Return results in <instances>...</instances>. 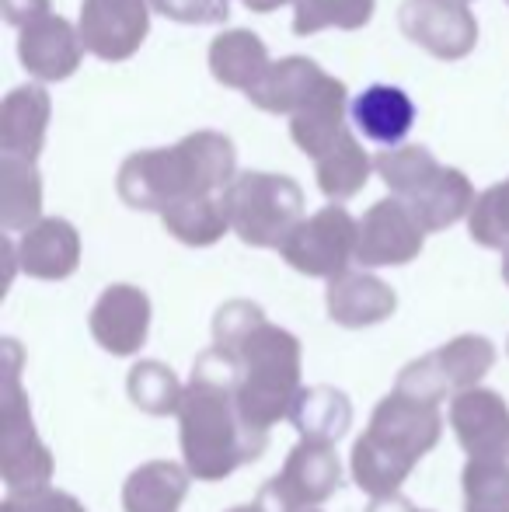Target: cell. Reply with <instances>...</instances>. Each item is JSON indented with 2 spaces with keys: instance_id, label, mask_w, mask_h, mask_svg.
<instances>
[{
  "instance_id": "obj_2",
  "label": "cell",
  "mask_w": 509,
  "mask_h": 512,
  "mask_svg": "<svg viewBox=\"0 0 509 512\" xmlns=\"http://www.w3.org/2000/svg\"><path fill=\"white\" fill-rule=\"evenodd\" d=\"M213 342L234 356L241 370L238 411L248 429L265 432L290 418L300 398V342L286 328L265 321L252 300H231L213 317Z\"/></svg>"
},
{
  "instance_id": "obj_26",
  "label": "cell",
  "mask_w": 509,
  "mask_h": 512,
  "mask_svg": "<svg viewBox=\"0 0 509 512\" xmlns=\"http://www.w3.org/2000/svg\"><path fill=\"white\" fill-rule=\"evenodd\" d=\"M0 223L4 230H32L42 223V182L32 161H0Z\"/></svg>"
},
{
  "instance_id": "obj_17",
  "label": "cell",
  "mask_w": 509,
  "mask_h": 512,
  "mask_svg": "<svg viewBox=\"0 0 509 512\" xmlns=\"http://www.w3.org/2000/svg\"><path fill=\"white\" fill-rule=\"evenodd\" d=\"M328 317L342 328H370L394 314L398 297L384 279L370 272H342L339 279L328 283Z\"/></svg>"
},
{
  "instance_id": "obj_3",
  "label": "cell",
  "mask_w": 509,
  "mask_h": 512,
  "mask_svg": "<svg viewBox=\"0 0 509 512\" xmlns=\"http://www.w3.org/2000/svg\"><path fill=\"white\" fill-rule=\"evenodd\" d=\"M234 143L224 133H189L175 147L140 150L119 168L116 189L133 209H164L192 199L224 196L234 175Z\"/></svg>"
},
{
  "instance_id": "obj_9",
  "label": "cell",
  "mask_w": 509,
  "mask_h": 512,
  "mask_svg": "<svg viewBox=\"0 0 509 512\" xmlns=\"http://www.w3.org/2000/svg\"><path fill=\"white\" fill-rule=\"evenodd\" d=\"M356 237H360V223L342 206H325L297 223V230L279 248V255L304 276H318L332 283L342 272H349V262L356 258Z\"/></svg>"
},
{
  "instance_id": "obj_16",
  "label": "cell",
  "mask_w": 509,
  "mask_h": 512,
  "mask_svg": "<svg viewBox=\"0 0 509 512\" xmlns=\"http://www.w3.org/2000/svg\"><path fill=\"white\" fill-rule=\"evenodd\" d=\"M81 32L60 14H46L35 25L21 28L18 56L21 67L42 81H67L81 63Z\"/></svg>"
},
{
  "instance_id": "obj_28",
  "label": "cell",
  "mask_w": 509,
  "mask_h": 512,
  "mask_svg": "<svg viewBox=\"0 0 509 512\" xmlns=\"http://www.w3.org/2000/svg\"><path fill=\"white\" fill-rule=\"evenodd\" d=\"M224 196H227V192H224ZM224 196L192 199V203H178V206L164 209V213H161L164 230H168L171 237H178L182 244H192V248L217 244L220 237L231 230V216H227Z\"/></svg>"
},
{
  "instance_id": "obj_21",
  "label": "cell",
  "mask_w": 509,
  "mask_h": 512,
  "mask_svg": "<svg viewBox=\"0 0 509 512\" xmlns=\"http://www.w3.org/2000/svg\"><path fill=\"white\" fill-rule=\"evenodd\" d=\"M349 115H353L356 129H360L367 140L384 143V147H398L415 122V105L401 88L374 84V88H367L349 105Z\"/></svg>"
},
{
  "instance_id": "obj_38",
  "label": "cell",
  "mask_w": 509,
  "mask_h": 512,
  "mask_svg": "<svg viewBox=\"0 0 509 512\" xmlns=\"http://www.w3.org/2000/svg\"><path fill=\"white\" fill-rule=\"evenodd\" d=\"M227 512H269L262 506V502H255V506H234V509H227Z\"/></svg>"
},
{
  "instance_id": "obj_23",
  "label": "cell",
  "mask_w": 509,
  "mask_h": 512,
  "mask_svg": "<svg viewBox=\"0 0 509 512\" xmlns=\"http://www.w3.org/2000/svg\"><path fill=\"white\" fill-rule=\"evenodd\" d=\"M272 60L265 53L262 39L245 28H234L213 39L210 46V70L224 88H238V91H252L262 84V77L269 74Z\"/></svg>"
},
{
  "instance_id": "obj_39",
  "label": "cell",
  "mask_w": 509,
  "mask_h": 512,
  "mask_svg": "<svg viewBox=\"0 0 509 512\" xmlns=\"http://www.w3.org/2000/svg\"><path fill=\"white\" fill-rule=\"evenodd\" d=\"M503 279H506V286H509V248H506V255H503Z\"/></svg>"
},
{
  "instance_id": "obj_34",
  "label": "cell",
  "mask_w": 509,
  "mask_h": 512,
  "mask_svg": "<svg viewBox=\"0 0 509 512\" xmlns=\"http://www.w3.org/2000/svg\"><path fill=\"white\" fill-rule=\"evenodd\" d=\"M150 7L178 25H213V21H224L231 11L227 0H150Z\"/></svg>"
},
{
  "instance_id": "obj_5",
  "label": "cell",
  "mask_w": 509,
  "mask_h": 512,
  "mask_svg": "<svg viewBox=\"0 0 509 512\" xmlns=\"http://www.w3.org/2000/svg\"><path fill=\"white\" fill-rule=\"evenodd\" d=\"M374 171L426 234L454 227L475 209V189L457 168H440L426 147H394L374 157Z\"/></svg>"
},
{
  "instance_id": "obj_13",
  "label": "cell",
  "mask_w": 509,
  "mask_h": 512,
  "mask_svg": "<svg viewBox=\"0 0 509 512\" xmlns=\"http://www.w3.org/2000/svg\"><path fill=\"white\" fill-rule=\"evenodd\" d=\"M401 32L419 42L436 60H461L475 49L478 25L464 4L443 0H405L398 11Z\"/></svg>"
},
{
  "instance_id": "obj_30",
  "label": "cell",
  "mask_w": 509,
  "mask_h": 512,
  "mask_svg": "<svg viewBox=\"0 0 509 512\" xmlns=\"http://www.w3.org/2000/svg\"><path fill=\"white\" fill-rule=\"evenodd\" d=\"M461 481H464V512H509L506 460H468Z\"/></svg>"
},
{
  "instance_id": "obj_22",
  "label": "cell",
  "mask_w": 509,
  "mask_h": 512,
  "mask_svg": "<svg viewBox=\"0 0 509 512\" xmlns=\"http://www.w3.org/2000/svg\"><path fill=\"white\" fill-rule=\"evenodd\" d=\"M342 115H346V84L328 77V84L321 88V95L314 98L307 108H300L290 119L293 143L304 150L307 157H325L328 150L339 143V136L346 133L342 126Z\"/></svg>"
},
{
  "instance_id": "obj_11",
  "label": "cell",
  "mask_w": 509,
  "mask_h": 512,
  "mask_svg": "<svg viewBox=\"0 0 509 512\" xmlns=\"http://www.w3.org/2000/svg\"><path fill=\"white\" fill-rule=\"evenodd\" d=\"M77 32L98 60H129L150 32V7L147 0H84Z\"/></svg>"
},
{
  "instance_id": "obj_24",
  "label": "cell",
  "mask_w": 509,
  "mask_h": 512,
  "mask_svg": "<svg viewBox=\"0 0 509 512\" xmlns=\"http://www.w3.org/2000/svg\"><path fill=\"white\" fill-rule=\"evenodd\" d=\"M189 478L185 467L171 460H150L129 474L123 488V509L126 512H178L189 495Z\"/></svg>"
},
{
  "instance_id": "obj_20",
  "label": "cell",
  "mask_w": 509,
  "mask_h": 512,
  "mask_svg": "<svg viewBox=\"0 0 509 512\" xmlns=\"http://www.w3.org/2000/svg\"><path fill=\"white\" fill-rule=\"evenodd\" d=\"M49 126V95L39 84L11 91L0 105V150L4 157L18 161H35L46 143Z\"/></svg>"
},
{
  "instance_id": "obj_33",
  "label": "cell",
  "mask_w": 509,
  "mask_h": 512,
  "mask_svg": "<svg viewBox=\"0 0 509 512\" xmlns=\"http://www.w3.org/2000/svg\"><path fill=\"white\" fill-rule=\"evenodd\" d=\"M0 512H84L81 502L67 492H56V488H25V492H11L4 499Z\"/></svg>"
},
{
  "instance_id": "obj_27",
  "label": "cell",
  "mask_w": 509,
  "mask_h": 512,
  "mask_svg": "<svg viewBox=\"0 0 509 512\" xmlns=\"http://www.w3.org/2000/svg\"><path fill=\"white\" fill-rule=\"evenodd\" d=\"M370 171H374V157H367V150L356 143V136L349 129L339 136V143L325 157H318V185L335 203L353 199L367 185Z\"/></svg>"
},
{
  "instance_id": "obj_40",
  "label": "cell",
  "mask_w": 509,
  "mask_h": 512,
  "mask_svg": "<svg viewBox=\"0 0 509 512\" xmlns=\"http://www.w3.org/2000/svg\"><path fill=\"white\" fill-rule=\"evenodd\" d=\"M443 4H464V7H468V0H443Z\"/></svg>"
},
{
  "instance_id": "obj_36",
  "label": "cell",
  "mask_w": 509,
  "mask_h": 512,
  "mask_svg": "<svg viewBox=\"0 0 509 512\" xmlns=\"http://www.w3.org/2000/svg\"><path fill=\"white\" fill-rule=\"evenodd\" d=\"M367 512H419V509H412V502H408L405 495H384V499L370 502Z\"/></svg>"
},
{
  "instance_id": "obj_19",
  "label": "cell",
  "mask_w": 509,
  "mask_h": 512,
  "mask_svg": "<svg viewBox=\"0 0 509 512\" xmlns=\"http://www.w3.org/2000/svg\"><path fill=\"white\" fill-rule=\"evenodd\" d=\"M325 84H328V74L318 63L304 60V56H290V60L272 63L269 74L262 77V84L248 91V98H252V105H258L262 112H283L293 119L300 108H307L321 95Z\"/></svg>"
},
{
  "instance_id": "obj_18",
  "label": "cell",
  "mask_w": 509,
  "mask_h": 512,
  "mask_svg": "<svg viewBox=\"0 0 509 512\" xmlns=\"http://www.w3.org/2000/svg\"><path fill=\"white\" fill-rule=\"evenodd\" d=\"M81 262V237L67 220H49L35 223L18 244V265L32 279H67L77 272Z\"/></svg>"
},
{
  "instance_id": "obj_7",
  "label": "cell",
  "mask_w": 509,
  "mask_h": 512,
  "mask_svg": "<svg viewBox=\"0 0 509 512\" xmlns=\"http://www.w3.org/2000/svg\"><path fill=\"white\" fill-rule=\"evenodd\" d=\"M7 373H4V401H0V474L11 492L42 488L53 478V457L32 425V411L18 384V345L7 342Z\"/></svg>"
},
{
  "instance_id": "obj_41",
  "label": "cell",
  "mask_w": 509,
  "mask_h": 512,
  "mask_svg": "<svg viewBox=\"0 0 509 512\" xmlns=\"http://www.w3.org/2000/svg\"><path fill=\"white\" fill-rule=\"evenodd\" d=\"M506 4H509V0H506Z\"/></svg>"
},
{
  "instance_id": "obj_10",
  "label": "cell",
  "mask_w": 509,
  "mask_h": 512,
  "mask_svg": "<svg viewBox=\"0 0 509 512\" xmlns=\"http://www.w3.org/2000/svg\"><path fill=\"white\" fill-rule=\"evenodd\" d=\"M342 485V467L332 446L300 439L286 457L283 471L262 488L258 502L269 512H318Z\"/></svg>"
},
{
  "instance_id": "obj_42",
  "label": "cell",
  "mask_w": 509,
  "mask_h": 512,
  "mask_svg": "<svg viewBox=\"0 0 509 512\" xmlns=\"http://www.w3.org/2000/svg\"><path fill=\"white\" fill-rule=\"evenodd\" d=\"M506 349H509V345H506Z\"/></svg>"
},
{
  "instance_id": "obj_32",
  "label": "cell",
  "mask_w": 509,
  "mask_h": 512,
  "mask_svg": "<svg viewBox=\"0 0 509 512\" xmlns=\"http://www.w3.org/2000/svg\"><path fill=\"white\" fill-rule=\"evenodd\" d=\"M468 230L482 248H509V178L475 199V209L468 216Z\"/></svg>"
},
{
  "instance_id": "obj_14",
  "label": "cell",
  "mask_w": 509,
  "mask_h": 512,
  "mask_svg": "<svg viewBox=\"0 0 509 512\" xmlns=\"http://www.w3.org/2000/svg\"><path fill=\"white\" fill-rule=\"evenodd\" d=\"M450 425L471 460L509 457V405L496 391H464L450 401Z\"/></svg>"
},
{
  "instance_id": "obj_1",
  "label": "cell",
  "mask_w": 509,
  "mask_h": 512,
  "mask_svg": "<svg viewBox=\"0 0 509 512\" xmlns=\"http://www.w3.org/2000/svg\"><path fill=\"white\" fill-rule=\"evenodd\" d=\"M241 370L224 349H206L192 366L185 401L178 411L185 471L196 481H224L238 467L262 457L269 436L245 425L238 411Z\"/></svg>"
},
{
  "instance_id": "obj_6",
  "label": "cell",
  "mask_w": 509,
  "mask_h": 512,
  "mask_svg": "<svg viewBox=\"0 0 509 512\" xmlns=\"http://www.w3.org/2000/svg\"><path fill=\"white\" fill-rule=\"evenodd\" d=\"M231 230L252 248H283L304 216V192L293 178L245 171L224 196Z\"/></svg>"
},
{
  "instance_id": "obj_25",
  "label": "cell",
  "mask_w": 509,
  "mask_h": 512,
  "mask_svg": "<svg viewBox=\"0 0 509 512\" xmlns=\"http://www.w3.org/2000/svg\"><path fill=\"white\" fill-rule=\"evenodd\" d=\"M290 422L297 425L300 439L307 443H339L353 425V405L335 387H304L297 405L290 411Z\"/></svg>"
},
{
  "instance_id": "obj_15",
  "label": "cell",
  "mask_w": 509,
  "mask_h": 512,
  "mask_svg": "<svg viewBox=\"0 0 509 512\" xmlns=\"http://www.w3.org/2000/svg\"><path fill=\"white\" fill-rule=\"evenodd\" d=\"M150 331V300L129 283H116L91 307V335L112 356H133Z\"/></svg>"
},
{
  "instance_id": "obj_4",
  "label": "cell",
  "mask_w": 509,
  "mask_h": 512,
  "mask_svg": "<svg viewBox=\"0 0 509 512\" xmlns=\"http://www.w3.org/2000/svg\"><path fill=\"white\" fill-rule=\"evenodd\" d=\"M440 408L394 391L374 408L370 429L353 446V481L360 492L384 499L398 495L412 467L440 443Z\"/></svg>"
},
{
  "instance_id": "obj_8",
  "label": "cell",
  "mask_w": 509,
  "mask_h": 512,
  "mask_svg": "<svg viewBox=\"0 0 509 512\" xmlns=\"http://www.w3.org/2000/svg\"><path fill=\"white\" fill-rule=\"evenodd\" d=\"M492 363H496V349H492L489 338L461 335L443 349L408 363L394 391L408 394L415 401H426V405H440L443 398L475 391L478 380L492 370Z\"/></svg>"
},
{
  "instance_id": "obj_29",
  "label": "cell",
  "mask_w": 509,
  "mask_h": 512,
  "mask_svg": "<svg viewBox=\"0 0 509 512\" xmlns=\"http://www.w3.org/2000/svg\"><path fill=\"white\" fill-rule=\"evenodd\" d=\"M126 391L133 398L136 408H143L147 415H178L185 401V387L175 373L157 359L136 363L126 377Z\"/></svg>"
},
{
  "instance_id": "obj_37",
  "label": "cell",
  "mask_w": 509,
  "mask_h": 512,
  "mask_svg": "<svg viewBox=\"0 0 509 512\" xmlns=\"http://www.w3.org/2000/svg\"><path fill=\"white\" fill-rule=\"evenodd\" d=\"M245 7H252V11H276V7H283V4H290V0H241ZM297 4V0H293Z\"/></svg>"
},
{
  "instance_id": "obj_12",
  "label": "cell",
  "mask_w": 509,
  "mask_h": 512,
  "mask_svg": "<svg viewBox=\"0 0 509 512\" xmlns=\"http://www.w3.org/2000/svg\"><path fill=\"white\" fill-rule=\"evenodd\" d=\"M426 230L412 216L401 199H381L367 209L360 220V237H356V262L377 269V265H405L419 258Z\"/></svg>"
},
{
  "instance_id": "obj_35",
  "label": "cell",
  "mask_w": 509,
  "mask_h": 512,
  "mask_svg": "<svg viewBox=\"0 0 509 512\" xmlns=\"http://www.w3.org/2000/svg\"><path fill=\"white\" fill-rule=\"evenodd\" d=\"M4 4V14L11 25L28 28L35 21H42L49 14V0H0Z\"/></svg>"
},
{
  "instance_id": "obj_31",
  "label": "cell",
  "mask_w": 509,
  "mask_h": 512,
  "mask_svg": "<svg viewBox=\"0 0 509 512\" xmlns=\"http://www.w3.org/2000/svg\"><path fill=\"white\" fill-rule=\"evenodd\" d=\"M374 14V0H297L293 32L314 35L321 28H363Z\"/></svg>"
}]
</instances>
